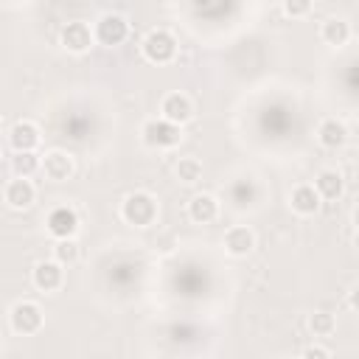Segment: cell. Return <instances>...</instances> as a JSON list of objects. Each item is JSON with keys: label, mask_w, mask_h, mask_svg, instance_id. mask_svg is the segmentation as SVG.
<instances>
[{"label": "cell", "mask_w": 359, "mask_h": 359, "mask_svg": "<svg viewBox=\"0 0 359 359\" xmlns=\"http://www.w3.org/2000/svg\"><path fill=\"white\" fill-rule=\"evenodd\" d=\"M121 219L135 227H149L157 219V202L146 191H135L121 202Z\"/></svg>", "instance_id": "obj_1"}, {"label": "cell", "mask_w": 359, "mask_h": 359, "mask_svg": "<svg viewBox=\"0 0 359 359\" xmlns=\"http://www.w3.org/2000/svg\"><path fill=\"white\" fill-rule=\"evenodd\" d=\"M140 135H143V143L151 149H171L182 140V129L177 123H168L165 118H149L140 126Z\"/></svg>", "instance_id": "obj_2"}, {"label": "cell", "mask_w": 359, "mask_h": 359, "mask_svg": "<svg viewBox=\"0 0 359 359\" xmlns=\"http://www.w3.org/2000/svg\"><path fill=\"white\" fill-rule=\"evenodd\" d=\"M140 50H143V56H146L149 62L165 65V62H171V59L177 56V39H174L168 31H163V28H151V31L143 36Z\"/></svg>", "instance_id": "obj_3"}, {"label": "cell", "mask_w": 359, "mask_h": 359, "mask_svg": "<svg viewBox=\"0 0 359 359\" xmlns=\"http://www.w3.org/2000/svg\"><path fill=\"white\" fill-rule=\"evenodd\" d=\"M93 34H95V39H98L101 45L115 48V45H121V42L129 36V22H126L121 14L107 11V14H101V17H98V22H95Z\"/></svg>", "instance_id": "obj_4"}, {"label": "cell", "mask_w": 359, "mask_h": 359, "mask_svg": "<svg viewBox=\"0 0 359 359\" xmlns=\"http://www.w3.org/2000/svg\"><path fill=\"white\" fill-rule=\"evenodd\" d=\"M8 320H11V328L17 334H36L42 328L45 317H42V309L34 300H20V303H14Z\"/></svg>", "instance_id": "obj_5"}, {"label": "cell", "mask_w": 359, "mask_h": 359, "mask_svg": "<svg viewBox=\"0 0 359 359\" xmlns=\"http://www.w3.org/2000/svg\"><path fill=\"white\" fill-rule=\"evenodd\" d=\"M45 224H48V233L56 241H65V238H73L76 236V230H79V213L70 205H59V208H53L48 213Z\"/></svg>", "instance_id": "obj_6"}, {"label": "cell", "mask_w": 359, "mask_h": 359, "mask_svg": "<svg viewBox=\"0 0 359 359\" xmlns=\"http://www.w3.org/2000/svg\"><path fill=\"white\" fill-rule=\"evenodd\" d=\"M59 39H62V45H65L70 53H87V50L93 48V39H95V34L90 31V25H87V22H81V20H73V22H67V25L62 28Z\"/></svg>", "instance_id": "obj_7"}, {"label": "cell", "mask_w": 359, "mask_h": 359, "mask_svg": "<svg viewBox=\"0 0 359 359\" xmlns=\"http://www.w3.org/2000/svg\"><path fill=\"white\" fill-rule=\"evenodd\" d=\"M160 118H165L168 123H177V126L188 123V121L194 118V104H191V98H188L185 93H168V95L163 98V104H160Z\"/></svg>", "instance_id": "obj_8"}, {"label": "cell", "mask_w": 359, "mask_h": 359, "mask_svg": "<svg viewBox=\"0 0 359 359\" xmlns=\"http://www.w3.org/2000/svg\"><path fill=\"white\" fill-rule=\"evenodd\" d=\"M3 199H6L8 208H14V210H25V208L34 205V199H36V188H34L31 180H25V177H14V180L6 182V188H3Z\"/></svg>", "instance_id": "obj_9"}, {"label": "cell", "mask_w": 359, "mask_h": 359, "mask_svg": "<svg viewBox=\"0 0 359 359\" xmlns=\"http://www.w3.org/2000/svg\"><path fill=\"white\" fill-rule=\"evenodd\" d=\"M31 280L39 292H56L65 280V269H62L59 261H39L31 272Z\"/></svg>", "instance_id": "obj_10"}, {"label": "cell", "mask_w": 359, "mask_h": 359, "mask_svg": "<svg viewBox=\"0 0 359 359\" xmlns=\"http://www.w3.org/2000/svg\"><path fill=\"white\" fill-rule=\"evenodd\" d=\"M8 143H11V149L17 154L20 151H34L39 146V126L31 123V121H17L8 129Z\"/></svg>", "instance_id": "obj_11"}, {"label": "cell", "mask_w": 359, "mask_h": 359, "mask_svg": "<svg viewBox=\"0 0 359 359\" xmlns=\"http://www.w3.org/2000/svg\"><path fill=\"white\" fill-rule=\"evenodd\" d=\"M73 157L67 154V151H59V149H53V151H48V154H42V171H45V177L48 180H53V182H65L70 174H73Z\"/></svg>", "instance_id": "obj_12"}, {"label": "cell", "mask_w": 359, "mask_h": 359, "mask_svg": "<svg viewBox=\"0 0 359 359\" xmlns=\"http://www.w3.org/2000/svg\"><path fill=\"white\" fill-rule=\"evenodd\" d=\"M255 247V233L247 227V224H236L224 233V250L233 255V258H244L250 255Z\"/></svg>", "instance_id": "obj_13"}, {"label": "cell", "mask_w": 359, "mask_h": 359, "mask_svg": "<svg viewBox=\"0 0 359 359\" xmlns=\"http://www.w3.org/2000/svg\"><path fill=\"white\" fill-rule=\"evenodd\" d=\"M345 140H348V129H345L342 121H337V118L320 121V126H317V143L323 149H339V146H345Z\"/></svg>", "instance_id": "obj_14"}, {"label": "cell", "mask_w": 359, "mask_h": 359, "mask_svg": "<svg viewBox=\"0 0 359 359\" xmlns=\"http://www.w3.org/2000/svg\"><path fill=\"white\" fill-rule=\"evenodd\" d=\"M320 202H323V199H320V194H317L314 185H297V188L292 191V196H289L292 210L300 213V216L317 213V210H320Z\"/></svg>", "instance_id": "obj_15"}, {"label": "cell", "mask_w": 359, "mask_h": 359, "mask_svg": "<svg viewBox=\"0 0 359 359\" xmlns=\"http://www.w3.org/2000/svg\"><path fill=\"white\" fill-rule=\"evenodd\" d=\"M188 216H191V222H196V224L213 222V219L219 216V202H216V196H210V194H196V196H191V202H188Z\"/></svg>", "instance_id": "obj_16"}, {"label": "cell", "mask_w": 359, "mask_h": 359, "mask_svg": "<svg viewBox=\"0 0 359 359\" xmlns=\"http://www.w3.org/2000/svg\"><path fill=\"white\" fill-rule=\"evenodd\" d=\"M314 188H317L320 199L334 202V199H339V196H342V191H345V180H342V174H339V171L325 168V171H320V174H317Z\"/></svg>", "instance_id": "obj_17"}, {"label": "cell", "mask_w": 359, "mask_h": 359, "mask_svg": "<svg viewBox=\"0 0 359 359\" xmlns=\"http://www.w3.org/2000/svg\"><path fill=\"white\" fill-rule=\"evenodd\" d=\"M320 36H323L325 45L339 48V45H345V42L351 39V25H348V20H342V17H328V20L323 22V28H320Z\"/></svg>", "instance_id": "obj_18"}, {"label": "cell", "mask_w": 359, "mask_h": 359, "mask_svg": "<svg viewBox=\"0 0 359 359\" xmlns=\"http://www.w3.org/2000/svg\"><path fill=\"white\" fill-rule=\"evenodd\" d=\"M11 168H14L17 177H25L28 180L31 174H36L42 168V157L36 151H20V154L11 157Z\"/></svg>", "instance_id": "obj_19"}, {"label": "cell", "mask_w": 359, "mask_h": 359, "mask_svg": "<svg viewBox=\"0 0 359 359\" xmlns=\"http://www.w3.org/2000/svg\"><path fill=\"white\" fill-rule=\"evenodd\" d=\"M174 171H177V180L185 182V185H194V182L202 180V163L196 157H180Z\"/></svg>", "instance_id": "obj_20"}, {"label": "cell", "mask_w": 359, "mask_h": 359, "mask_svg": "<svg viewBox=\"0 0 359 359\" xmlns=\"http://www.w3.org/2000/svg\"><path fill=\"white\" fill-rule=\"evenodd\" d=\"M309 328H311L314 337H331L334 328H337V320H334V314H328V311H314V314L309 317Z\"/></svg>", "instance_id": "obj_21"}, {"label": "cell", "mask_w": 359, "mask_h": 359, "mask_svg": "<svg viewBox=\"0 0 359 359\" xmlns=\"http://www.w3.org/2000/svg\"><path fill=\"white\" fill-rule=\"evenodd\" d=\"M79 258V244L73 238H65V241H56L53 244V261H59L62 266L65 264H73Z\"/></svg>", "instance_id": "obj_22"}, {"label": "cell", "mask_w": 359, "mask_h": 359, "mask_svg": "<svg viewBox=\"0 0 359 359\" xmlns=\"http://www.w3.org/2000/svg\"><path fill=\"white\" fill-rule=\"evenodd\" d=\"M311 11V3L309 0H286L283 3V14L286 17H306Z\"/></svg>", "instance_id": "obj_23"}, {"label": "cell", "mask_w": 359, "mask_h": 359, "mask_svg": "<svg viewBox=\"0 0 359 359\" xmlns=\"http://www.w3.org/2000/svg\"><path fill=\"white\" fill-rule=\"evenodd\" d=\"M300 359H331V353H328V348H323V345H309V348H303Z\"/></svg>", "instance_id": "obj_24"}, {"label": "cell", "mask_w": 359, "mask_h": 359, "mask_svg": "<svg viewBox=\"0 0 359 359\" xmlns=\"http://www.w3.org/2000/svg\"><path fill=\"white\" fill-rule=\"evenodd\" d=\"M348 306H351V311L359 314V286H353V289L348 292Z\"/></svg>", "instance_id": "obj_25"}, {"label": "cell", "mask_w": 359, "mask_h": 359, "mask_svg": "<svg viewBox=\"0 0 359 359\" xmlns=\"http://www.w3.org/2000/svg\"><path fill=\"white\" fill-rule=\"evenodd\" d=\"M351 219H353V224H356V230H359V205L353 208V213H351Z\"/></svg>", "instance_id": "obj_26"}, {"label": "cell", "mask_w": 359, "mask_h": 359, "mask_svg": "<svg viewBox=\"0 0 359 359\" xmlns=\"http://www.w3.org/2000/svg\"><path fill=\"white\" fill-rule=\"evenodd\" d=\"M353 247L359 250V230H356V236H353Z\"/></svg>", "instance_id": "obj_27"}]
</instances>
